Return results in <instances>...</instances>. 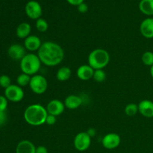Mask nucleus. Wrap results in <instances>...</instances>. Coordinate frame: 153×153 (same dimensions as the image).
Here are the masks:
<instances>
[{"mask_svg": "<svg viewBox=\"0 0 153 153\" xmlns=\"http://www.w3.org/2000/svg\"><path fill=\"white\" fill-rule=\"evenodd\" d=\"M37 55L43 64L47 67H55L63 61L64 52L63 48L58 43L46 41L42 43L37 51Z\"/></svg>", "mask_w": 153, "mask_h": 153, "instance_id": "nucleus-1", "label": "nucleus"}, {"mask_svg": "<svg viewBox=\"0 0 153 153\" xmlns=\"http://www.w3.org/2000/svg\"><path fill=\"white\" fill-rule=\"evenodd\" d=\"M47 116L46 108L40 104H32L28 106L23 114L25 122L32 126H39L46 123Z\"/></svg>", "mask_w": 153, "mask_h": 153, "instance_id": "nucleus-2", "label": "nucleus"}, {"mask_svg": "<svg viewBox=\"0 0 153 153\" xmlns=\"http://www.w3.org/2000/svg\"><path fill=\"white\" fill-rule=\"evenodd\" d=\"M110 62V55L103 49H96L88 55V64L96 70H103Z\"/></svg>", "mask_w": 153, "mask_h": 153, "instance_id": "nucleus-3", "label": "nucleus"}, {"mask_svg": "<svg viewBox=\"0 0 153 153\" xmlns=\"http://www.w3.org/2000/svg\"><path fill=\"white\" fill-rule=\"evenodd\" d=\"M41 64L38 55L34 53H28L20 61V70L23 73L31 76H34L40 70Z\"/></svg>", "mask_w": 153, "mask_h": 153, "instance_id": "nucleus-4", "label": "nucleus"}, {"mask_svg": "<svg viewBox=\"0 0 153 153\" xmlns=\"http://www.w3.org/2000/svg\"><path fill=\"white\" fill-rule=\"evenodd\" d=\"M29 87L34 94H43L47 90L48 82L43 76L36 74L31 76Z\"/></svg>", "mask_w": 153, "mask_h": 153, "instance_id": "nucleus-5", "label": "nucleus"}, {"mask_svg": "<svg viewBox=\"0 0 153 153\" xmlns=\"http://www.w3.org/2000/svg\"><path fill=\"white\" fill-rule=\"evenodd\" d=\"M91 144V137L88 132H79L75 137L73 140V145L76 150L79 152H84L89 149Z\"/></svg>", "mask_w": 153, "mask_h": 153, "instance_id": "nucleus-6", "label": "nucleus"}, {"mask_svg": "<svg viewBox=\"0 0 153 153\" xmlns=\"http://www.w3.org/2000/svg\"><path fill=\"white\" fill-rule=\"evenodd\" d=\"M4 97L12 102H19L24 98V91L17 85H11L4 89Z\"/></svg>", "mask_w": 153, "mask_h": 153, "instance_id": "nucleus-7", "label": "nucleus"}, {"mask_svg": "<svg viewBox=\"0 0 153 153\" xmlns=\"http://www.w3.org/2000/svg\"><path fill=\"white\" fill-rule=\"evenodd\" d=\"M25 13L31 19H38L41 18L42 7L40 3L36 1H29L25 4Z\"/></svg>", "mask_w": 153, "mask_h": 153, "instance_id": "nucleus-8", "label": "nucleus"}, {"mask_svg": "<svg viewBox=\"0 0 153 153\" xmlns=\"http://www.w3.org/2000/svg\"><path fill=\"white\" fill-rule=\"evenodd\" d=\"M121 142L120 136L117 133H108L102 140L103 147L107 149H114L120 146Z\"/></svg>", "mask_w": 153, "mask_h": 153, "instance_id": "nucleus-9", "label": "nucleus"}, {"mask_svg": "<svg viewBox=\"0 0 153 153\" xmlns=\"http://www.w3.org/2000/svg\"><path fill=\"white\" fill-rule=\"evenodd\" d=\"M7 54L11 59L20 61L26 55L25 48L18 43L12 44L11 46H9L8 49H7Z\"/></svg>", "mask_w": 153, "mask_h": 153, "instance_id": "nucleus-10", "label": "nucleus"}, {"mask_svg": "<svg viewBox=\"0 0 153 153\" xmlns=\"http://www.w3.org/2000/svg\"><path fill=\"white\" fill-rule=\"evenodd\" d=\"M64 102L59 100H52L49 102L46 106V110L49 114L57 117L61 115L65 109Z\"/></svg>", "mask_w": 153, "mask_h": 153, "instance_id": "nucleus-11", "label": "nucleus"}, {"mask_svg": "<svg viewBox=\"0 0 153 153\" xmlns=\"http://www.w3.org/2000/svg\"><path fill=\"white\" fill-rule=\"evenodd\" d=\"M140 31L145 38H153V18L148 17L142 21L140 25Z\"/></svg>", "mask_w": 153, "mask_h": 153, "instance_id": "nucleus-12", "label": "nucleus"}, {"mask_svg": "<svg viewBox=\"0 0 153 153\" xmlns=\"http://www.w3.org/2000/svg\"><path fill=\"white\" fill-rule=\"evenodd\" d=\"M138 112L143 117L147 118L153 117V102L144 100L138 104Z\"/></svg>", "mask_w": 153, "mask_h": 153, "instance_id": "nucleus-13", "label": "nucleus"}, {"mask_svg": "<svg viewBox=\"0 0 153 153\" xmlns=\"http://www.w3.org/2000/svg\"><path fill=\"white\" fill-rule=\"evenodd\" d=\"M41 40L37 36L29 35L24 41V47L30 52L38 51L42 45Z\"/></svg>", "mask_w": 153, "mask_h": 153, "instance_id": "nucleus-14", "label": "nucleus"}, {"mask_svg": "<svg viewBox=\"0 0 153 153\" xmlns=\"http://www.w3.org/2000/svg\"><path fill=\"white\" fill-rule=\"evenodd\" d=\"M94 70L89 64H84L80 66L76 71L78 78L82 81H88L93 79Z\"/></svg>", "mask_w": 153, "mask_h": 153, "instance_id": "nucleus-15", "label": "nucleus"}, {"mask_svg": "<svg viewBox=\"0 0 153 153\" xmlns=\"http://www.w3.org/2000/svg\"><path fill=\"white\" fill-rule=\"evenodd\" d=\"M82 102H83V100L82 99V97L75 95V94L67 96L64 100L65 107L70 110H75V109L79 108L82 105Z\"/></svg>", "mask_w": 153, "mask_h": 153, "instance_id": "nucleus-16", "label": "nucleus"}, {"mask_svg": "<svg viewBox=\"0 0 153 153\" xmlns=\"http://www.w3.org/2000/svg\"><path fill=\"white\" fill-rule=\"evenodd\" d=\"M16 153H36V147L30 140H21L16 146Z\"/></svg>", "mask_w": 153, "mask_h": 153, "instance_id": "nucleus-17", "label": "nucleus"}, {"mask_svg": "<svg viewBox=\"0 0 153 153\" xmlns=\"http://www.w3.org/2000/svg\"><path fill=\"white\" fill-rule=\"evenodd\" d=\"M31 31V25L28 22H22L16 29V34L19 38L25 39L30 35Z\"/></svg>", "mask_w": 153, "mask_h": 153, "instance_id": "nucleus-18", "label": "nucleus"}, {"mask_svg": "<svg viewBox=\"0 0 153 153\" xmlns=\"http://www.w3.org/2000/svg\"><path fill=\"white\" fill-rule=\"evenodd\" d=\"M139 9L146 16H153V0H141L139 3Z\"/></svg>", "mask_w": 153, "mask_h": 153, "instance_id": "nucleus-19", "label": "nucleus"}, {"mask_svg": "<svg viewBox=\"0 0 153 153\" xmlns=\"http://www.w3.org/2000/svg\"><path fill=\"white\" fill-rule=\"evenodd\" d=\"M72 71L70 67H61L56 73V79L60 82H65L71 77Z\"/></svg>", "mask_w": 153, "mask_h": 153, "instance_id": "nucleus-20", "label": "nucleus"}, {"mask_svg": "<svg viewBox=\"0 0 153 153\" xmlns=\"http://www.w3.org/2000/svg\"><path fill=\"white\" fill-rule=\"evenodd\" d=\"M31 76H29L28 74H25V73H21L20 75H19L16 79V83L17 85H19V87H25L27 85H29L30 81H31Z\"/></svg>", "mask_w": 153, "mask_h": 153, "instance_id": "nucleus-21", "label": "nucleus"}, {"mask_svg": "<svg viewBox=\"0 0 153 153\" xmlns=\"http://www.w3.org/2000/svg\"><path fill=\"white\" fill-rule=\"evenodd\" d=\"M138 112V105L135 103H129L125 107V114L127 116H134Z\"/></svg>", "mask_w": 153, "mask_h": 153, "instance_id": "nucleus-22", "label": "nucleus"}, {"mask_svg": "<svg viewBox=\"0 0 153 153\" xmlns=\"http://www.w3.org/2000/svg\"><path fill=\"white\" fill-rule=\"evenodd\" d=\"M142 62L146 66L152 67L153 65V52L150 51L145 52L141 57Z\"/></svg>", "mask_w": 153, "mask_h": 153, "instance_id": "nucleus-23", "label": "nucleus"}, {"mask_svg": "<svg viewBox=\"0 0 153 153\" xmlns=\"http://www.w3.org/2000/svg\"><path fill=\"white\" fill-rule=\"evenodd\" d=\"M36 28H37V31L40 32H45L47 31L48 28H49V24L46 19L40 18L36 20Z\"/></svg>", "mask_w": 153, "mask_h": 153, "instance_id": "nucleus-24", "label": "nucleus"}, {"mask_svg": "<svg viewBox=\"0 0 153 153\" xmlns=\"http://www.w3.org/2000/svg\"><path fill=\"white\" fill-rule=\"evenodd\" d=\"M93 79L97 82L101 83L103 82L106 79V73L103 70H94Z\"/></svg>", "mask_w": 153, "mask_h": 153, "instance_id": "nucleus-25", "label": "nucleus"}, {"mask_svg": "<svg viewBox=\"0 0 153 153\" xmlns=\"http://www.w3.org/2000/svg\"><path fill=\"white\" fill-rule=\"evenodd\" d=\"M11 85V80H10V77L8 76H7V75H1L0 76V86L1 88L6 89V88H8Z\"/></svg>", "mask_w": 153, "mask_h": 153, "instance_id": "nucleus-26", "label": "nucleus"}, {"mask_svg": "<svg viewBox=\"0 0 153 153\" xmlns=\"http://www.w3.org/2000/svg\"><path fill=\"white\" fill-rule=\"evenodd\" d=\"M7 102L8 100L4 96L0 95V111H5L7 107Z\"/></svg>", "mask_w": 153, "mask_h": 153, "instance_id": "nucleus-27", "label": "nucleus"}, {"mask_svg": "<svg viewBox=\"0 0 153 153\" xmlns=\"http://www.w3.org/2000/svg\"><path fill=\"white\" fill-rule=\"evenodd\" d=\"M55 123H56V117L48 114V116L46 120V123L48 124L49 126H52L55 125Z\"/></svg>", "mask_w": 153, "mask_h": 153, "instance_id": "nucleus-28", "label": "nucleus"}, {"mask_svg": "<svg viewBox=\"0 0 153 153\" xmlns=\"http://www.w3.org/2000/svg\"><path fill=\"white\" fill-rule=\"evenodd\" d=\"M78 10L80 13H85L86 12H88V6L86 3L82 2V4H80L79 5H78Z\"/></svg>", "mask_w": 153, "mask_h": 153, "instance_id": "nucleus-29", "label": "nucleus"}, {"mask_svg": "<svg viewBox=\"0 0 153 153\" xmlns=\"http://www.w3.org/2000/svg\"><path fill=\"white\" fill-rule=\"evenodd\" d=\"M7 121V115L5 111H0V126H2Z\"/></svg>", "mask_w": 153, "mask_h": 153, "instance_id": "nucleus-30", "label": "nucleus"}, {"mask_svg": "<svg viewBox=\"0 0 153 153\" xmlns=\"http://www.w3.org/2000/svg\"><path fill=\"white\" fill-rule=\"evenodd\" d=\"M36 153H48V149L44 146H39L36 147Z\"/></svg>", "mask_w": 153, "mask_h": 153, "instance_id": "nucleus-31", "label": "nucleus"}, {"mask_svg": "<svg viewBox=\"0 0 153 153\" xmlns=\"http://www.w3.org/2000/svg\"><path fill=\"white\" fill-rule=\"evenodd\" d=\"M69 4H72L74 6H78L82 2H84V0H67Z\"/></svg>", "mask_w": 153, "mask_h": 153, "instance_id": "nucleus-32", "label": "nucleus"}, {"mask_svg": "<svg viewBox=\"0 0 153 153\" xmlns=\"http://www.w3.org/2000/svg\"><path fill=\"white\" fill-rule=\"evenodd\" d=\"M87 132H88V134H89L91 137H93L96 134V130L94 129V128H91L88 130V131H87Z\"/></svg>", "mask_w": 153, "mask_h": 153, "instance_id": "nucleus-33", "label": "nucleus"}, {"mask_svg": "<svg viewBox=\"0 0 153 153\" xmlns=\"http://www.w3.org/2000/svg\"><path fill=\"white\" fill-rule=\"evenodd\" d=\"M150 75L153 79V65L152 66V67H150Z\"/></svg>", "mask_w": 153, "mask_h": 153, "instance_id": "nucleus-34", "label": "nucleus"}]
</instances>
